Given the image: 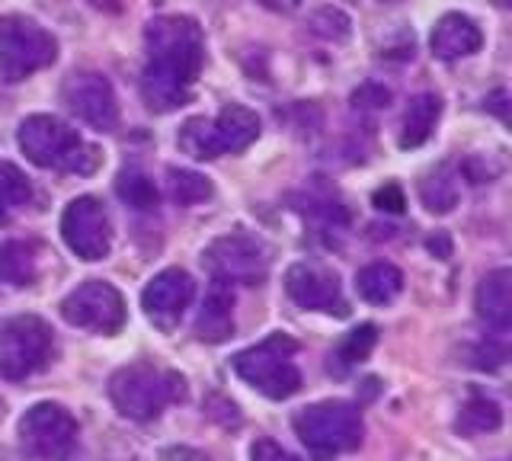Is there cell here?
Masks as SVG:
<instances>
[{"label":"cell","instance_id":"24","mask_svg":"<svg viewBox=\"0 0 512 461\" xmlns=\"http://www.w3.org/2000/svg\"><path fill=\"white\" fill-rule=\"evenodd\" d=\"M116 193H119V199L128 205V209H135V212H151V209H157V199H160L154 180L144 170H138V167H125L119 173Z\"/></svg>","mask_w":512,"mask_h":461},{"label":"cell","instance_id":"11","mask_svg":"<svg viewBox=\"0 0 512 461\" xmlns=\"http://www.w3.org/2000/svg\"><path fill=\"white\" fill-rule=\"evenodd\" d=\"M20 442L32 458L58 461L77 442V420L61 404H32L20 417Z\"/></svg>","mask_w":512,"mask_h":461},{"label":"cell","instance_id":"14","mask_svg":"<svg viewBox=\"0 0 512 461\" xmlns=\"http://www.w3.org/2000/svg\"><path fill=\"white\" fill-rule=\"evenodd\" d=\"M192 295H196V279H192L186 269L170 266V269H160V273L144 285L141 308L154 327L173 330L183 321L186 308L192 305Z\"/></svg>","mask_w":512,"mask_h":461},{"label":"cell","instance_id":"29","mask_svg":"<svg viewBox=\"0 0 512 461\" xmlns=\"http://www.w3.org/2000/svg\"><path fill=\"white\" fill-rule=\"evenodd\" d=\"M314 33L327 39H346L349 36V17L340 10H320L314 17Z\"/></svg>","mask_w":512,"mask_h":461},{"label":"cell","instance_id":"13","mask_svg":"<svg viewBox=\"0 0 512 461\" xmlns=\"http://www.w3.org/2000/svg\"><path fill=\"white\" fill-rule=\"evenodd\" d=\"M61 100L71 113L96 132H112L119 125V100L109 77L100 71H74L61 87Z\"/></svg>","mask_w":512,"mask_h":461},{"label":"cell","instance_id":"20","mask_svg":"<svg viewBox=\"0 0 512 461\" xmlns=\"http://www.w3.org/2000/svg\"><path fill=\"white\" fill-rule=\"evenodd\" d=\"M439 116H442V100L436 93L413 97L404 113V125H400V148H420L432 135V129H436Z\"/></svg>","mask_w":512,"mask_h":461},{"label":"cell","instance_id":"1","mask_svg":"<svg viewBox=\"0 0 512 461\" xmlns=\"http://www.w3.org/2000/svg\"><path fill=\"white\" fill-rule=\"evenodd\" d=\"M148 61L141 71V97L151 113H173L189 103L202 65H205V36L192 17L167 13L154 17L144 29Z\"/></svg>","mask_w":512,"mask_h":461},{"label":"cell","instance_id":"21","mask_svg":"<svg viewBox=\"0 0 512 461\" xmlns=\"http://www.w3.org/2000/svg\"><path fill=\"white\" fill-rule=\"evenodd\" d=\"M39 279V247L32 241H4L0 244V282L32 285Z\"/></svg>","mask_w":512,"mask_h":461},{"label":"cell","instance_id":"12","mask_svg":"<svg viewBox=\"0 0 512 461\" xmlns=\"http://www.w3.org/2000/svg\"><path fill=\"white\" fill-rule=\"evenodd\" d=\"M61 237L74 257L87 263L106 260L112 250V221L103 209V202L93 196L71 199L61 215Z\"/></svg>","mask_w":512,"mask_h":461},{"label":"cell","instance_id":"23","mask_svg":"<svg viewBox=\"0 0 512 461\" xmlns=\"http://www.w3.org/2000/svg\"><path fill=\"white\" fill-rule=\"evenodd\" d=\"M500 426H503V410L490 397H471L455 420V429L461 436H487L496 433Z\"/></svg>","mask_w":512,"mask_h":461},{"label":"cell","instance_id":"5","mask_svg":"<svg viewBox=\"0 0 512 461\" xmlns=\"http://www.w3.org/2000/svg\"><path fill=\"white\" fill-rule=\"evenodd\" d=\"M298 343L285 333H272L263 343L240 349L231 359L234 372L247 381L253 391H260L269 401H288L301 391V372L295 365Z\"/></svg>","mask_w":512,"mask_h":461},{"label":"cell","instance_id":"4","mask_svg":"<svg viewBox=\"0 0 512 461\" xmlns=\"http://www.w3.org/2000/svg\"><path fill=\"white\" fill-rule=\"evenodd\" d=\"M256 138H260V119H256V113L247 106L231 103L215 119H186L180 135H176V145L192 161H215L221 154L247 151Z\"/></svg>","mask_w":512,"mask_h":461},{"label":"cell","instance_id":"27","mask_svg":"<svg viewBox=\"0 0 512 461\" xmlns=\"http://www.w3.org/2000/svg\"><path fill=\"white\" fill-rule=\"evenodd\" d=\"M167 177H170L167 183H170L173 202H180V205H199L205 199H212V183H208L202 173H196V170H176V167H170Z\"/></svg>","mask_w":512,"mask_h":461},{"label":"cell","instance_id":"25","mask_svg":"<svg viewBox=\"0 0 512 461\" xmlns=\"http://www.w3.org/2000/svg\"><path fill=\"white\" fill-rule=\"evenodd\" d=\"M420 199H423L426 209L436 212V215L452 212L455 205H458V180H455L452 167L432 170L429 177L420 183Z\"/></svg>","mask_w":512,"mask_h":461},{"label":"cell","instance_id":"17","mask_svg":"<svg viewBox=\"0 0 512 461\" xmlns=\"http://www.w3.org/2000/svg\"><path fill=\"white\" fill-rule=\"evenodd\" d=\"M480 45H484V33H480V26L471 17H464V13H445L429 36L432 55L442 61L468 58L480 52Z\"/></svg>","mask_w":512,"mask_h":461},{"label":"cell","instance_id":"31","mask_svg":"<svg viewBox=\"0 0 512 461\" xmlns=\"http://www.w3.org/2000/svg\"><path fill=\"white\" fill-rule=\"evenodd\" d=\"M404 205H407V199H404V189H400L397 183L381 186L378 193H375V209H381V212L400 215V212H404Z\"/></svg>","mask_w":512,"mask_h":461},{"label":"cell","instance_id":"18","mask_svg":"<svg viewBox=\"0 0 512 461\" xmlns=\"http://www.w3.org/2000/svg\"><path fill=\"white\" fill-rule=\"evenodd\" d=\"M234 333V292L231 285L212 282L199 317H196V337L202 343H224Z\"/></svg>","mask_w":512,"mask_h":461},{"label":"cell","instance_id":"22","mask_svg":"<svg viewBox=\"0 0 512 461\" xmlns=\"http://www.w3.org/2000/svg\"><path fill=\"white\" fill-rule=\"evenodd\" d=\"M378 343V327L375 324H362L356 330H349L346 337L340 340V346L330 353V372L333 375H346L352 365H359L368 359V353Z\"/></svg>","mask_w":512,"mask_h":461},{"label":"cell","instance_id":"19","mask_svg":"<svg viewBox=\"0 0 512 461\" xmlns=\"http://www.w3.org/2000/svg\"><path fill=\"white\" fill-rule=\"evenodd\" d=\"M356 292L368 305H388L404 292V273L394 263H368L356 273Z\"/></svg>","mask_w":512,"mask_h":461},{"label":"cell","instance_id":"7","mask_svg":"<svg viewBox=\"0 0 512 461\" xmlns=\"http://www.w3.org/2000/svg\"><path fill=\"white\" fill-rule=\"evenodd\" d=\"M55 58L58 42L36 20H26L20 13L0 17V77L7 84H20L36 71L52 68Z\"/></svg>","mask_w":512,"mask_h":461},{"label":"cell","instance_id":"15","mask_svg":"<svg viewBox=\"0 0 512 461\" xmlns=\"http://www.w3.org/2000/svg\"><path fill=\"white\" fill-rule=\"evenodd\" d=\"M285 292L304 311H320V314H333V317L349 314L340 279H336L333 273H327V269H320V266H311V263L288 266Z\"/></svg>","mask_w":512,"mask_h":461},{"label":"cell","instance_id":"32","mask_svg":"<svg viewBox=\"0 0 512 461\" xmlns=\"http://www.w3.org/2000/svg\"><path fill=\"white\" fill-rule=\"evenodd\" d=\"M487 109H493L496 116L506 119V90H496L493 97H487Z\"/></svg>","mask_w":512,"mask_h":461},{"label":"cell","instance_id":"33","mask_svg":"<svg viewBox=\"0 0 512 461\" xmlns=\"http://www.w3.org/2000/svg\"><path fill=\"white\" fill-rule=\"evenodd\" d=\"M266 7H276V10H292L298 7V0H263Z\"/></svg>","mask_w":512,"mask_h":461},{"label":"cell","instance_id":"8","mask_svg":"<svg viewBox=\"0 0 512 461\" xmlns=\"http://www.w3.org/2000/svg\"><path fill=\"white\" fill-rule=\"evenodd\" d=\"M55 349V333L36 314H16L0 324V378L26 381L42 372Z\"/></svg>","mask_w":512,"mask_h":461},{"label":"cell","instance_id":"6","mask_svg":"<svg viewBox=\"0 0 512 461\" xmlns=\"http://www.w3.org/2000/svg\"><path fill=\"white\" fill-rule=\"evenodd\" d=\"M295 436L308 445V452L320 461H330L333 455L356 452L365 436V423L356 404L349 401H320L298 410L292 417Z\"/></svg>","mask_w":512,"mask_h":461},{"label":"cell","instance_id":"16","mask_svg":"<svg viewBox=\"0 0 512 461\" xmlns=\"http://www.w3.org/2000/svg\"><path fill=\"white\" fill-rule=\"evenodd\" d=\"M474 308L480 321H484L496 337H506V330L512 324V273L506 266L493 269V273L480 279Z\"/></svg>","mask_w":512,"mask_h":461},{"label":"cell","instance_id":"10","mask_svg":"<svg viewBox=\"0 0 512 461\" xmlns=\"http://www.w3.org/2000/svg\"><path fill=\"white\" fill-rule=\"evenodd\" d=\"M61 317L77 330L103 333L112 337L125 327V298L116 285L103 279H90L61 301Z\"/></svg>","mask_w":512,"mask_h":461},{"label":"cell","instance_id":"30","mask_svg":"<svg viewBox=\"0 0 512 461\" xmlns=\"http://www.w3.org/2000/svg\"><path fill=\"white\" fill-rule=\"evenodd\" d=\"M250 461H301V458L282 449L276 439H256L250 445Z\"/></svg>","mask_w":512,"mask_h":461},{"label":"cell","instance_id":"2","mask_svg":"<svg viewBox=\"0 0 512 461\" xmlns=\"http://www.w3.org/2000/svg\"><path fill=\"white\" fill-rule=\"evenodd\" d=\"M16 145L26 154L29 164H36L42 170H58V173H80L87 177L100 167V151L87 145L84 138L71 129L68 122H61L55 116H29L20 122L16 132Z\"/></svg>","mask_w":512,"mask_h":461},{"label":"cell","instance_id":"26","mask_svg":"<svg viewBox=\"0 0 512 461\" xmlns=\"http://www.w3.org/2000/svg\"><path fill=\"white\" fill-rule=\"evenodd\" d=\"M29 196H32V189H29L26 173L20 167L0 161V221H7L16 209H23Z\"/></svg>","mask_w":512,"mask_h":461},{"label":"cell","instance_id":"9","mask_svg":"<svg viewBox=\"0 0 512 461\" xmlns=\"http://www.w3.org/2000/svg\"><path fill=\"white\" fill-rule=\"evenodd\" d=\"M202 260L208 266V273L215 276V282L224 285H260L269 273V247L256 234L247 231H231L215 237L205 247Z\"/></svg>","mask_w":512,"mask_h":461},{"label":"cell","instance_id":"3","mask_svg":"<svg viewBox=\"0 0 512 461\" xmlns=\"http://www.w3.org/2000/svg\"><path fill=\"white\" fill-rule=\"evenodd\" d=\"M183 394H186V381L180 375L157 369V365H148V362L122 365V369L109 378V401L116 404V410L125 420H135V423L157 420L160 410L167 404L183 401Z\"/></svg>","mask_w":512,"mask_h":461},{"label":"cell","instance_id":"28","mask_svg":"<svg viewBox=\"0 0 512 461\" xmlns=\"http://www.w3.org/2000/svg\"><path fill=\"white\" fill-rule=\"evenodd\" d=\"M506 356H509L506 340L496 337V340H487V343L477 346L474 365H477V369H484V372H496V369H503V365H506Z\"/></svg>","mask_w":512,"mask_h":461},{"label":"cell","instance_id":"34","mask_svg":"<svg viewBox=\"0 0 512 461\" xmlns=\"http://www.w3.org/2000/svg\"><path fill=\"white\" fill-rule=\"evenodd\" d=\"M90 4H93V7H100V10H112V13L119 10V0H90Z\"/></svg>","mask_w":512,"mask_h":461}]
</instances>
